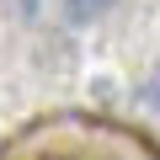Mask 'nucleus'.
<instances>
[{
    "mask_svg": "<svg viewBox=\"0 0 160 160\" xmlns=\"http://www.w3.org/2000/svg\"><path fill=\"white\" fill-rule=\"evenodd\" d=\"M107 6H112V0H69L75 16H96V11H107Z\"/></svg>",
    "mask_w": 160,
    "mask_h": 160,
    "instance_id": "obj_1",
    "label": "nucleus"
},
{
    "mask_svg": "<svg viewBox=\"0 0 160 160\" xmlns=\"http://www.w3.org/2000/svg\"><path fill=\"white\" fill-rule=\"evenodd\" d=\"M144 96H149V107H155V112H160V69H155V75H149V86H144Z\"/></svg>",
    "mask_w": 160,
    "mask_h": 160,
    "instance_id": "obj_2",
    "label": "nucleus"
},
{
    "mask_svg": "<svg viewBox=\"0 0 160 160\" xmlns=\"http://www.w3.org/2000/svg\"><path fill=\"white\" fill-rule=\"evenodd\" d=\"M22 11H38V0H22Z\"/></svg>",
    "mask_w": 160,
    "mask_h": 160,
    "instance_id": "obj_3",
    "label": "nucleus"
}]
</instances>
